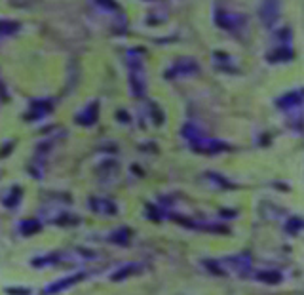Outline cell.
Masks as SVG:
<instances>
[{"mask_svg":"<svg viewBox=\"0 0 304 295\" xmlns=\"http://www.w3.org/2000/svg\"><path fill=\"white\" fill-rule=\"evenodd\" d=\"M78 280H82V274H76V276H69V278H63V280L55 282V284H52V286H48L46 290L42 292V295H54L61 292V290H67L69 286H73L76 284Z\"/></svg>","mask_w":304,"mask_h":295,"instance_id":"cell-1","label":"cell"}]
</instances>
